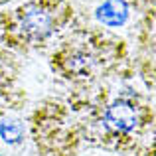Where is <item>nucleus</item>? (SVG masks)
I'll return each instance as SVG.
<instances>
[{
	"label": "nucleus",
	"instance_id": "f257e3e1",
	"mask_svg": "<svg viewBox=\"0 0 156 156\" xmlns=\"http://www.w3.org/2000/svg\"><path fill=\"white\" fill-rule=\"evenodd\" d=\"M63 0H28L14 12V28L26 44H42L63 22L67 14Z\"/></svg>",
	"mask_w": 156,
	"mask_h": 156
},
{
	"label": "nucleus",
	"instance_id": "f03ea898",
	"mask_svg": "<svg viewBox=\"0 0 156 156\" xmlns=\"http://www.w3.org/2000/svg\"><path fill=\"white\" fill-rule=\"evenodd\" d=\"M136 121H138L136 111L129 101H115L105 111V122L113 130H119V133L133 130L136 126Z\"/></svg>",
	"mask_w": 156,
	"mask_h": 156
},
{
	"label": "nucleus",
	"instance_id": "7ed1b4c3",
	"mask_svg": "<svg viewBox=\"0 0 156 156\" xmlns=\"http://www.w3.org/2000/svg\"><path fill=\"white\" fill-rule=\"evenodd\" d=\"M99 20L109 26H119L126 18V6L122 0H109L99 8Z\"/></svg>",
	"mask_w": 156,
	"mask_h": 156
},
{
	"label": "nucleus",
	"instance_id": "20e7f679",
	"mask_svg": "<svg viewBox=\"0 0 156 156\" xmlns=\"http://www.w3.org/2000/svg\"><path fill=\"white\" fill-rule=\"evenodd\" d=\"M0 133H2V136L6 138L8 142H18L20 138H22V126H20V122L10 121V122H4V125L0 126Z\"/></svg>",
	"mask_w": 156,
	"mask_h": 156
}]
</instances>
